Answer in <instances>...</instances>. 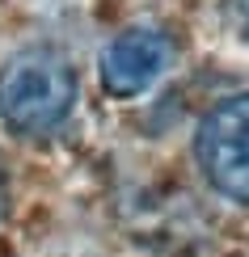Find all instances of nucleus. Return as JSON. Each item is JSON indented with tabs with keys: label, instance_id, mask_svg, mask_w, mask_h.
I'll list each match as a JSON object with an SVG mask.
<instances>
[{
	"label": "nucleus",
	"instance_id": "nucleus-1",
	"mask_svg": "<svg viewBox=\"0 0 249 257\" xmlns=\"http://www.w3.org/2000/svg\"><path fill=\"white\" fill-rule=\"evenodd\" d=\"M76 105V72L55 47H21L0 63V122L17 135H51Z\"/></svg>",
	"mask_w": 249,
	"mask_h": 257
},
{
	"label": "nucleus",
	"instance_id": "nucleus-3",
	"mask_svg": "<svg viewBox=\"0 0 249 257\" xmlns=\"http://www.w3.org/2000/svg\"><path fill=\"white\" fill-rule=\"evenodd\" d=\"M173 59L169 38L152 26H131L123 34H114L97 55V76H102V89L110 97H139L152 84L165 76Z\"/></svg>",
	"mask_w": 249,
	"mask_h": 257
},
{
	"label": "nucleus",
	"instance_id": "nucleus-4",
	"mask_svg": "<svg viewBox=\"0 0 249 257\" xmlns=\"http://www.w3.org/2000/svg\"><path fill=\"white\" fill-rule=\"evenodd\" d=\"M232 17H236V26H241L245 38H249V0H232Z\"/></svg>",
	"mask_w": 249,
	"mask_h": 257
},
{
	"label": "nucleus",
	"instance_id": "nucleus-2",
	"mask_svg": "<svg viewBox=\"0 0 249 257\" xmlns=\"http://www.w3.org/2000/svg\"><path fill=\"white\" fill-rule=\"evenodd\" d=\"M194 160L215 194L249 202V89L203 114L194 131Z\"/></svg>",
	"mask_w": 249,
	"mask_h": 257
}]
</instances>
